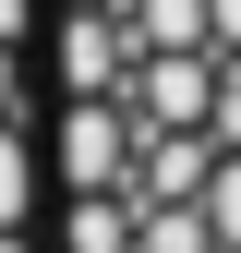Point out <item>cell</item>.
<instances>
[{"instance_id":"6da1fadb","label":"cell","mask_w":241,"mask_h":253,"mask_svg":"<svg viewBox=\"0 0 241 253\" xmlns=\"http://www.w3.org/2000/svg\"><path fill=\"white\" fill-rule=\"evenodd\" d=\"M48 253H241V0H48Z\"/></svg>"}]
</instances>
